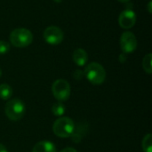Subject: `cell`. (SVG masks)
I'll return each mask as SVG.
<instances>
[{
	"mask_svg": "<svg viewBox=\"0 0 152 152\" xmlns=\"http://www.w3.org/2000/svg\"><path fill=\"white\" fill-rule=\"evenodd\" d=\"M84 75L90 83L96 86L102 84L106 78V71L104 68L97 62L88 64L84 70Z\"/></svg>",
	"mask_w": 152,
	"mask_h": 152,
	"instance_id": "1",
	"label": "cell"
},
{
	"mask_svg": "<svg viewBox=\"0 0 152 152\" xmlns=\"http://www.w3.org/2000/svg\"><path fill=\"white\" fill-rule=\"evenodd\" d=\"M75 124L73 120L67 117L59 118L53 125V131L54 134L61 138H68L72 135L75 130Z\"/></svg>",
	"mask_w": 152,
	"mask_h": 152,
	"instance_id": "2",
	"label": "cell"
},
{
	"mask_svg": "<svg viewBox=\"0 0 152 152\" xmlns=\"http://www.w3.org/2000/svg\"><path fill=\"white\" fill-rule=\"evenodd\" d=\"M32 40H33V35L27 28H16L12 30V33L10 34L11 44L15 47H19V48L26 47L32 43Z\"/></svg>",
	"mask_w": 152,
	"mask_h": 152,
	"instance_id": "3",
	"label": "cell"
},
{
	"mask_svg": "<svg viewBox=\"0 0 152 152\" xmlns=\"http://www.w3.org/2000/svg\"><path fill=\"white\" fill-rule=\"evenodd\" d=\"M26 107L24 102L20 99L10 100L5 105V115L12 121H18L21 119L25 114Z\"/></svg>",
	"mask_w": 152,
	"mask_h": 152,
	"instance_id": "4",
	"label": "cell"
},
{
	"mask_svg": "<svg viewBox=\"0 0 152 152\" xmlns=\"http://www.w3.org/2000/svg\"><path fill=\"white\" fill-rule=\"evenodd\" d=\"M52 93L58 102H65L70 96V86L64 79H57L52 86Z\"/></svg>",
	"mask_w": 152,
	"mask_h": 152,
	"instance_id": "5",
	"label": "cell"
},
{
	"mask_svg": "<svg viewBox=\"0 0 152 152\" xmlns=\"http://www.w3.org/2000/svg\"><path fill=\"white\" fill-rule=\"evenodd\" d=\"M64 37V34L62 30L56 26H50L45 28L44 31V38L45 40L53 45H59L62 42Z\"/></svg>",
	"mask_w": 152,
	"mask_h": 152,
	"instance_id": "6",
	"label": "cell"
},
{
	"mask_svg": "<svg viewBox=\"0 0 152 152\" xmlns=\"http://www.w3.org/2000/svg\"><path fill=\"white\" fill-rule=\"evenodd\" d=\"M120 46L125 53H130L137 48V39L134 33L130 31L124 32L120 38Z\"/></svg>",
	"mask_w": 152,
	"mask_h": 152,
	"instance_id": "7",
	"label": "cell"
},
{
	"mask_svg": "<svg viewBox=\"0 0 152 152\" xmlns=\"http://www.w3.org/2000/svg\"><path fill=\"white\" fill-rule=\"evenodd\" d=\"M118 22L121 28L128 29L134 26L136 22V15L132 10H125L123 11L118 18Z\"/></svg>",
	"mask_w": 152,
	"mask_h": 152,
	"instance_id": "8",
	"label": "cell"
},
{
	"mask_svg": "<svg viewBox=\"0 0 152 152\" xmlns=\"http://www.w3.org/2000/svg\"><path fill=\"white\" fill-rule=\"evenodd\" d=\"M32 152H57L54 144L49 141H41L35 144Z\"/></svg>",
	"mask_w": 152,
	"mask_h": 152,
	"instance_id": "9",
	"label": "cell"
},
{
	"mask_svg": "<svg viewBox=\"0 0 152 152\" xmlns=\"http://www.w3.org/2000/svg\"><path fill=\"white\" fill-rule=\"evenodd\" d=\"M72 58H73L74 62L79 67L85 66L87 62V60H88V56H87L86 52L81 48H77L74 51Z\"/></svg>",
	"mask_w": 152,
	"mask_h": 152,
	"instance_id": "10",
	"label": "cell"
},
{
	"mask_svg": "<svg viewBox=\"0 0 152 152\" xmlns=\"http://www.w3.org/2000/svg\"><path fill=\"white\" fill-rule=\"evenodd\" d=\"M88 130V126L86 124H79L78 126H75V130L74 133L72 134V135L70 136L72 138V141L76 143H78L81 142V140L84 138V136L86 135V132Z\"/></svg>",
	"mask_w": 152,
	"mask_h": 152,
	"instance_id": "11",
	"label": "cell"
},
{
	"mask_svg": "<svg viewBox=\"0 0 152 152\" xmlns=\"http://www.w3.org/2000/svg\"><path fill=\"white\" fill-rule=\"evenodd\" d=\"M12 95V89L7 84L0 85V98L2 100H9Z\"/></svg>",
	"mask_w": 152,
	"mask_h": 152,
	"instance_id": "12",
	"label": "cell"
},
{
	"mask_svg": "<svg viewBox=\"0 0 152 152\" xmlns=\"http://www.w3.org/2000/svg\"><path fill=\"white\" fill-rule=\"evenodd\" d=\"M65 106L61 102H55L52 107V112L56 117H61L65 113Z\"/></svg>",
	"mask_w": 152,
	"mask_h": 152,
	"instance_id": "13",
	"label": "cell"
},
{
	"mask_svg": "<svg viewBox=\"0 0 152 152\" xmlns=\"http://www.w3.org/2000/svg\"><path fill=\"white\" fill-rule=\"evenodd\" d=\"M142 150L144 152H152V134H148L142 140Z\"/></svg>",
	"mask_w": 152,
	"mask_h": 152,
	"instance_id": "14",
	"label": "cell"
},
{
	"mask_svg": "<svg viewBox=\"0 0 152 152\" xmlns=\"http://www.w3.org/2000/svg\"><path fill=\"white\" fill-rule=\"evenodd\" d=\"M151 60V53H148V54L143 58V61H142V67H143V69L145 70L146 73H148V74H150V75L152 73Z\"/></svg>",
	"mask_w": 152,
	"mask_h": 152,
	"instance_id": "15",
	"label": "cell"
},
{
	"mask_svg": "<svg viewBox=\"0 0 152 152\" xmlns=\"http://www.w3.org/2000/svg\"><path fill=\"white\" fill-rule=\"evenodd\" d=\"M10 50V45L6 41H0V54H4Z\"/></svg>",
	"mask_w": 152,
	"mask_h": 152,
	"instance_id": "16",
	"label": "cell"
},
{
	"mask_svg": "<svg viewBox=\"0 0 152 152\" xmlns=\"http://www.w3.org/2000/svg\"><path fill=\"white\" fill-rule=\"evenodd\" d=\"M84 71L80 70V69H77L74 73H73V77L76 79V80H80L83 78L84 77Z\"/></svg>",
	"mask_w": 152,
	"mask_h": 152,
	"instance_id": "17",
	"label": "cell"
},
{
	"mask_svg": "<svg viewBox=\"0 0 152 152\" xmlns=\"http://www.w3.org/2000/svg\"><path fill=\"white\" fill-rule=\"evenodd\" d=\"M61 152H77L74 148H70V147H69V148H65V149H63L62 151Z\"/></svg>",
	"mask_w": 152,
	"mask_h": 152,
	"instance_id": "18",
	"label": "cell"
},
{
	"mask_svg": "<svg viewBox=\"0 0 152 152\" xmlns=\"http://www.w3.org/2000/svg\"><path fill=\"white\" fill-rule=\"evenodd\" d=\"M119 61H120V62H125V61H126V56L124 53L120 54V56H119Z\"/></svg>",
	"mask_w": 152,
	"mask_h": 152,
	"instance_id": "19",
	"label": "cell"
},
{
	"mask_svg": "<svg viewBox=\"0 0 152 152\" xmlns=\"http://www.w3.org/2000/svg\"><path fill=\"white\" fill-rule=\"evenodd\" d=\"M0 152H8V151L6 150V148L3 144H1V143H0Z\"/></svg>",
	"mask_w": 152,
	"mask_h": 152,
	"instance_id": "20",
	"label": "cell"
},
{
	"mask_svg": "<svg viewBox=\"0 0 152 152\" xmlns=\"http://www.w3.org/2000/svg\"><path fill=\"white\" fill-rule=\"evenodd\" d=\"M151 4H152V3H151V1L149 3V4H148V11H149V12L150 13H151Z\"/></svg>",
	"mask_w": 152,
	"mask_h": 152,
	"instance_id": "21",
	"label": "cell"
},
{
	"mask_svg": "<svg viewBox=\"0 0 152 152\" xmlns=\"http://www.w3.org/2000/svg\"><path fill=\"white\" fill-rule=\"evenodd\" d=\"M118 1H119V2H121V3H126V2H128V1H130V0H118Z\"/></svg>",
	"mask_w": 152,
	"mask_h": 152,
	"instance_id": "22",
	"label": "cell"
},
{
	"mask_svg": "<svg viewBox=\"0 0 152 152\" xmlns=\"http://www.w3.org/2000/svg\"><path fill=\"white\" fill-rule=\"evenodd\" d=\"M1 76H2V70H1V69H0V77H1Z\"/></svg>",
	"mask_w": 152,
	"mask_h": 152,
	"instance_id": "23",
	"label": "cell"
}]
</instances>
